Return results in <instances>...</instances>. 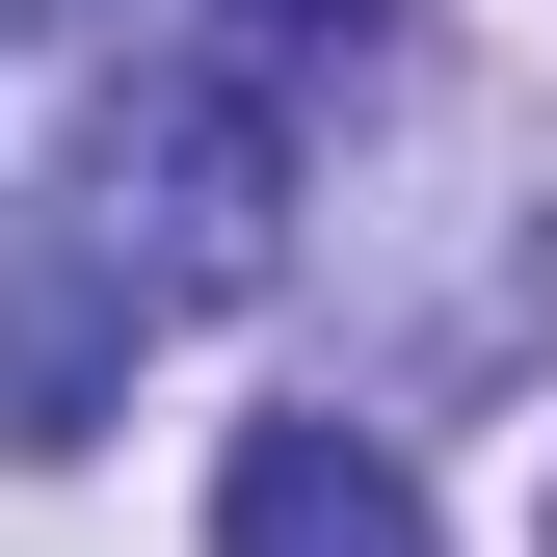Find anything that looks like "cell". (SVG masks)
Segmentation results:
<instances>
[{
	"instance_id": "1",
	"label": "cell",
	"mask_w": 557,
	"mask_h": 557,
	"mask_svg": "<svg viewBox=\"0 0 557 557\" xmlns=\"http://www.w3.org/2000/svg\"><path fill=\"white\" fill-rule=\"evenodd\" d=\"M107 239H133V293H265L293 265V81L133 53L107 81Z\"/></svg>"
},
{
	"instance_id": "2",
	"label": "cell",
	"mask_w": 557,
	"mask_h": 557,
	"mask_svg": "<svg viewBox=\"0 0 557 557\" xmlns=\"http://www.w3.org/2000/svg\"><path fill=\"white\" fill-rule=\"evenodd\" d=\"M213 557H451V531H425V478H398V425L293 398V425L213 451Z\"/></svg>"
},
{
	"instance_id": "3",
	"label": "cell",
	"mask_w": 557,
	"mask_h": 557,
	"mask_svg": "<svg viewBox=\"0 0 557 557\" xmlns=\"http://www.w3.org/2000/svg\"><path fill=\"white\" fill-rule=\"evenodd\" d=\"M107 345H133V239H81V265H0V425H81L107 398Z\"/></svg>"
},
{
	"instance_id": "4",
	"label": "cell",
	"mask_w": 557,
	"mask_h": 557,
	"mask_svg": "<svg viewBox=\"0 0 557 557\" xmlns=\"http://www.w3.org/2000/svg\"><path fill=\"white\" fill-rule=\"evenodd\" d=\"M531 557H557V531H531Z\"/></svg>"
}]
</instances>
